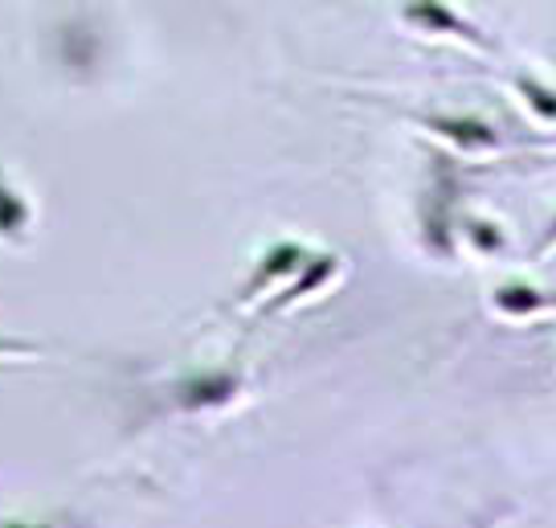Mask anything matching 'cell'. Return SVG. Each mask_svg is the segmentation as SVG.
<instances>
[{
	"instance_id": "6da1fadb",
	"label": "cell",
	"mask_w": 556,
	"mask_h": 528,
	"mask_svg": "<svg viewBox=\"0 0 556 528\" xmlns=\"http://www.w3.org/2000/svg\"><path fill=\"white\" fill-rule=\"evenodd\" d=\"M426 127H434L438 136H446L451 143L467 148V152H491L495 148V127L475 120V115H426Z\"/></svg>"
},
{
	"instance_id": "7a4b0ae2",
	"label": "cell",
	"mask_w": 556,
	"mask_h": 528,
	"mask_svg": "<svg viewBox=\"0 0 556 528\" xmlns=\"http://www.w3.org/2000/svg\"><path fill=\"white\" fill-rule=\"evenodd\" d=\"M307 263V254H303V247H295V242H278V247H270V254L262 259L258 275L250 279V287H245L242 300H250V296H258L262 287H270L275 279H287V275H299V266Z\"/></svg>"
},
{
	"instance_id": "3957f363",
	"label": "cell",
	"mask_w": 556,
	"mask_h": 528,
	"mask_svg": "<svg viewBox=\"0 0 556 528\" xmlns=\"http://www.w3.org/2000/svg\"><path fill=\"white\" fill-rule=\"evenodd\" d=\"M405 21L417 25V29H442V34L467 37L470 46H486V37L479 34L475 25H467L463 17H454L451 9H442V4H409V9H405Z\"/></svg>"
},
{
	"instance_id": "277c9868",
	"label": "cell",
	"mask_w": 556,
	"mask_h": 528,
	"mask_svg": "<svg viewBox=\"0 0 556 528\" xmlns=\"http://www.w3.org/2000/svg\"><path fill=\"white\" fill-rule=\"evenodd\" d=\"M495 307L504 312V316H536V312H548V307H556V296H544V291H536V287H528V282H504L495 296Z\"/></svg>"
},
{
	"instance_id": "5b68a950",
	"label": "cell",
	"mask_w": 556,
	"mask_h": 528,
	"mask_svg": "<svg viewBox=\"0 0 556 528\" xmlns=\"http://www.w3.org/2000/svg\"><path fill=\"white\" fill-rule=\"evenodd\" d=\"M238 393V377L233 373H205V377H192L189 386L180 389L185 405H226Z\"/></svg>"
},
{
	"instance_id": "8992f818",
	"label": "cell",
	"mask_w": 556,
	"mask_h": 528,
	"mask_svg": "<svg viewBox=\"0 0 556 528\" xmlns=\"http://www.w3.org/2000/svg\"><path fill=\"white\" fill-rule=\"evenodd\" d=\"M34 222V210H29V201L21 193H13L9 185H4V176H0V238H21L25 229Z\"/></svg>"
},
{
	"instance_id": "52a82bcc",
	"label": "cell",
	"mask_w": 556,
	"mask_h": 528,
	"mask_svg": "<svg viewBox=\"0 0 556 528\" xmlns=\"http://www.w3.org/2000/svg\"><path fill=\"white\" fill-rule=\"evenodd\" d=\"M336 275V259H319V263H312L307 271H303V279L291 287V291H282L275 300V307H291L295 300H303V296H312L315 287H324V282Z\"/></svg>"
},
{
	"instance_id": "ba28073f",
	"label": "cell",
	"mask_w": 556,
	"mask_h": 528,
	"mask_svg": "<svg viewBox=\"0 0 556 528\" xmlns=\"http://www.w3.org/2000/svg\"><path fill=\"white\" fill-rule=\"evenodd\" d=\"M516 87H520L523 103L532 106V115L548 120V124H556V90L540 87L536 78H528V74H520V78H516Z\"/></svg>"
},
{
	"instance_id": "9c48e42d",
	"label": "cell",
	"mask_w": 556,
	"mask_h": 528,
	"mask_svg": "<svg viewBox=\"0 0 556 528\" xmlns=\"http://www.w3.org/2000/svg\"><path fill=\"white\" fill-rule=\"evenodd\" d=\"M467 234H470V242H475L479 250H486V254H491V250H504V234H500L495 226H479V222H470Z\"/></svg>"
},
{
	"instance_id": "30bf717a",
	"label": "cell",
	"mask_w": 556,
	"mask_h": 528,
	"mask_svg": "<svg viewBox=\"0 0 556 528\" xmlns=\"http://www.w3.org/2000/svg\"><path fill=\"white\" fill-rule=\"evenodd\" d=\"M556 247V222H553V226H548V229H544V242H540V247H536V259H540V254H544V250H553Z\"/></svg>"
},
{
	"instance_id": "8fae6325",
	"label": "cell",
	"mask_w": 556,
	"mask_h": 528,
	"mask_svg": "<svg viewBox=\"0 0 556 528\" xmlns=\"http://www.w3.org/2000/svg\"><path fill=\"white\" fill-rule=\"evenodd\" d=\"M0 352H34L29 344H0Z\"/></svg>"
},
{
	"instance_id": "7c38bea8",
	"label": "cell",
	"mask_w": 556,
	"mask_h": 528,
	"mask_svg": "<svg viewBox=\"0 0 556 528\" xmlns=\"http://www.w3.org/2000/svg\"><path fill=\"white\" fill-rule=\"evenodd\" d=\"M0 528H46V525H0Z\"/></svg>"
}]
</instances>
